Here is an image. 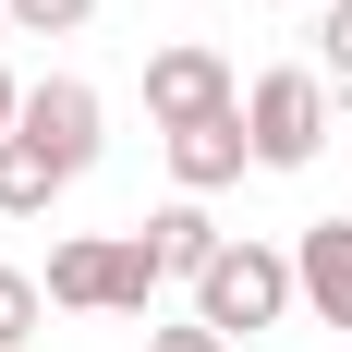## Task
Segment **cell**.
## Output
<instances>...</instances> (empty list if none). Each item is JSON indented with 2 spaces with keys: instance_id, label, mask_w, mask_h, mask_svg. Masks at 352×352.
Segmentation results:
<instances>
[{
  "instance_id": "1",
  "label": "cell",
  "mask_w": 352,
  "mask_h": 352,
  "mask_svg": "<svg viewBox=\"0 0 352 352\" xmlns=\"http://www.w3.org/2000/svg\"><path fill=\"white\" fill-rule=\"evenodd\" d=\"M49 304L61 316H146L158 304L146 231H73V243H49Z\"/></svg>"
},
{
  "instance_id": "2",
  "label": "cell",
  "mask_w": 352,
  "mask_h": 352,
  "mask_svg": "<svg viewBox=\"0 0 352 352\" xmlns=\"http://www.w3.org/2000/svg\"><path fill=\"white\" fill-rule=\"evenodd\" d=\"M243 134H255V170H316L328 146V73L316 61H280L243 85Z\"/></svg>"
},
{
  "instance_id": "3",
  "label": "cell",
  "mask_w": 352,
  "mask_h": 352,
  "mask_svg": "<svg viewBox=\"0 0 352 352\" xmlns=\"http://www.w3.org/2000/svg\"><path fill=\"white\" fill-rule=\"evenodd\" d=\"M292 304H304V280H292V255H280V243H231L207 280H195V316H207L219 340H267Z\"/></svg>"
},
{
  "instance_id": "4",
  "label": "cell",
  "mask_w": 352,
  "mask_h": 352,
  "mask_svg": "<svg viewBox=\"0 0 352 352\" xmlns=\"http://www.w3.org/2000/svg\"><path fill=\"white\" fill-rule=\"evenodd\" d=\"M98 122H109V109H98V85H85V73H36L12 134H25V146H36L61 182H85V170H98Z\"/></svg>"
},
{
  "instance_id": "5",
  "label": "cell",
  "mask_w": 352,
  "mask_h": 352,
  "mask_svg": "<svg viewBox=\"0 0 352 352\" xmlns=\"http://www.w3.org/2000/svg\"><path fill=\"white\" fill-rule=\"evenodd\" d=\"M219 109H243V85H231V61H219V49H195V36L146 49V122H158V134L219 122Z\"/></svg>"
},
{
  "instance_id": "6",
  "label": "cell",
  "mask_w": 352,
  "mask_h": 352,
  "mask_svg": "<svg viewBox=\"0 0 352 352\" xmlns=\"http://www.w3.org/2000/svg\"><path fill=\"white\" fill-rule=\"evenodd\" d=\"M158 146H170V182H182V195H219V182H243V170H255L243 109H219V122H182V134H158Z\"/></svg>"
},
{
  "instance_id": "7",
  "label": "cell",
  "mask_w": 352,
  "mask_h": 352,
  "mask_svg": "<svg viewBox=\"0 0 352 352\" xmlns=\"http://www.w3.org/2000/svg\"><path fill=\"white\" fill-rule=\"evenodd\" d=\"M292 280H304V316L352 328V219H304L292 231Z\"/></svg>"
},
{
  "instance_id": "8",
  "label": "cell",
  "mask_w": 352,
  "mask_h": 352,
  "mask_svg": "<svg viewBox=\"0 0 352 352\" xmlns=\"http://www.w3.org/2000/svg\"><path fill=\"white\" fill-rule=\"evenodd\" d=\"M146 255H158V280H207L219 255H231V231L207 219V195H170V207L146 219Z\"/></svg>"
},
{
  "instance_id": "9",
  "label": "cell",
  "mask_w": 352,
  "mask_h": 352,
  "mask_svg": "<svg viewBox=\"0 0 352 352\" xmlns=\"http://www.w3.org/2000/svg\"><path fill=\"white\" fill-rule=\"evenodd\" d=\"M49 195H61V170L25 134H0V219H49Z\"/></svg>"
},
{
  "instance_id": "10",
  "label": "cell",
  "mask_w": 352,
  "mask_h": 352,
  "mask_svg": "<svg viewBox=\"0 0 352 352\" xmlns=\"http://www.w3.org/2000/svg\"><path fill=\"white\" fill-rule=\"evenodd\" d=\"M36 316H49V280H25V267H0V352H25Z\"/></svg>"
},
{
  "instance_id": "11",
  "label": "cell",
  "mask_w": 352,
  "mask_h": 352,
  "mask_svg": "<svg viewBox=\"0 0 352 352\" xmlns=\"http://www.w3.org/2000/svg\"><path fill=\"white\" fill-rule=\"evenodd\" d=\"M12 12V36H85L98 25V0H0Z\"/></svg>"
},
{
  "instance_id": "12",
  "label": "cell",
  "mask_w": 352,
  "mask_h": 352,
  "mask_svg": "<svg viewBox=\"0 0 352 352\" xmlns=\"http://www.w3.org/2000/svg\"><path fill=\"white\" fill-rule=\"evenodd\" d=\"M316 73H328V85H352V0H328V25H316Z\"/></svg>"
},
{
  "instance_id": "13",
  "label": "cell",
  "mask_w": 352,
  "mask_h": 352,
  "mask_svg": "<svg viewBox=\"0 0 352 352\" xmlns=\"http://www.w3.org/2000/svg\"><path fill=\"white\" fill-rule=\"evenodd\" d=\"M146 352H231V340H219L207 316H170V328H146Z\"/></svg>"
},
{
  "instance_id": "14",
  "label": "cell",
  "mask_w": 352,
  "mask_h": 352,
  "mask_svg": "<svg viewBox=\"0 0 352 352\" xmlns=\"http://www.w3.org/2000/svg\"><path fill=\"white\" fill-rule=\"evenodd\" d=\"M12 122H25V85H12V73H0V134H12Z\"/></svg>"
},
{
  "instance_id": "15",
  "label": "cell",
  "mask_w": 352,
  "mask_h": 352,
  "mask_svg": "<svg viewBox=\"0 0 352 352\" xmlns=\"http://www.w3.org/2000/svg\"><path fill=\"white\" fill-rule=\"evenodd\" d=\"M255 12H292V0H255Z\"/></svg>"
},
{
  "instance_id": "16",
  "label": "cell",
  "mask_w": 352,
  "mask_h": 352,
  "mask_svg": "<svg viewBox=\"0 0 352 352\" xmlns=\"http://www.w3.org/2000/svg\"><path fill=\"white\" fill-rule=\"evenodd\" d=\"M340 352H352V340H340Z\"/></svg>"
}]
</instances>
